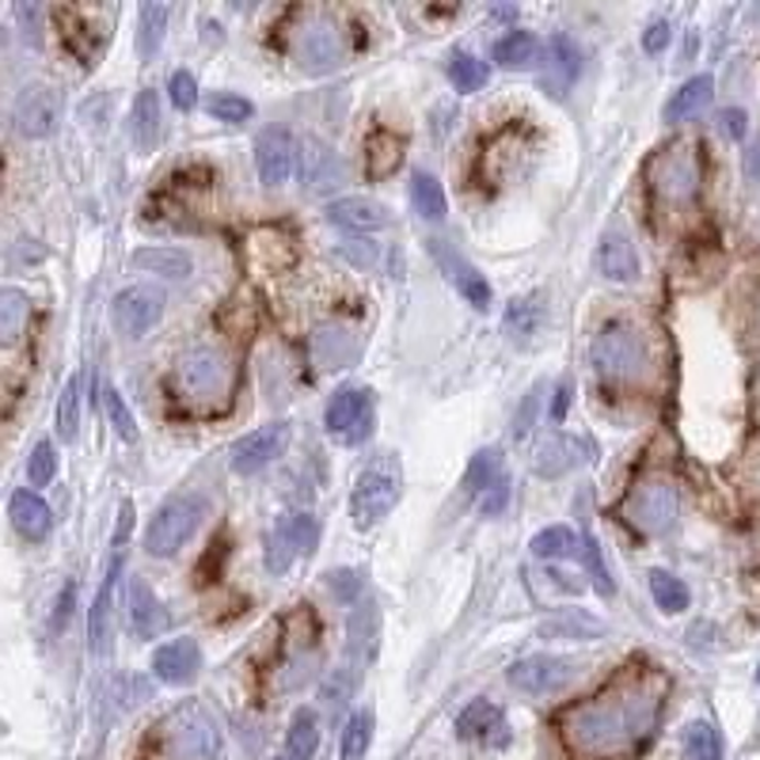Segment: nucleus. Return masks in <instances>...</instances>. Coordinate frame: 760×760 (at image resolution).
<instances>
[{"instance_id": "nucleus-52", "label": "nucleus", "mask_w": 760, "mask_h": 760, "mask_svg": "<svg viewBox=\"0 0 760 760\" xmlns=\"http://www.w3.org/2000/svg\"><path fill=\"white\" fill-rule=\"evenodd\" d=\"M582 556H586V563H589V574H594V582H597V594L601 597H612V578H608V571H605V563H601V548H597V540L594 536H586L582 540Z\"/></svg>"}, {"instance_id": "nucleus-30", "label": "nucleus", "mask_w": 760, "mask_h": 760, "mask_svg": "<svg viewBox=\"0 0 760 760\" xmlns=\"http://www.w3.org/2000/svg\"><path fill=\"white\" fill-rule=\"evenodd\" d=\"M711 95H715V80H711L708 73L688 77L685 84L677 87L674 95H669L666 118H669V122H685V118H695L711 103Z\"/></svg>"}, {"instance_id": "nucleus-3", "label": "nucleus", "mask_w": 760, "mask_h": 760, "mask_svg": "<svg viewBox=\"0 0 760 760\" xmlns=\"http://www.w3.org/2000/svg\"><path fill=\"white\" fill-rule=\"evenodd\" d=\"M164 746L175 760H213L221 753V726L202 700H183L164 718Z\"/></svg>"}, {"instance_id": "nucleus-12", "label": "nucleus", "mask_w": 760, "mask_h": 760, "mask_svg": "<svg viewBox=\"0 0 760 760\" xmlns=\"http://www.w3.org/2000/svg\"><path fill=\"white\" fill-rule=\"evenodd\" d=\"M61 110H66V100H61L58 87L50 84H27L20 95H15L12 107V122L23 138H50L61 122Z\"/></svg>"}, {"instance_id": "nucleus-11", "label": "nucleus", "mask_w": 760, "mask_h": 760, "mask_svg": "<svg viewBox=\"0 0 760 760\" xmlns=\"http://www.w3.org/2000/svg\"><path fill=\"white\" fill-rule=\"evenodd\" d=\"M677 510H681L677 487L666 483V479H651V483H639L631 491L628 522L646 536H662L677 525Z\"/></svg>"}, {"instance_id": "nucleus-50", "label": "nucleus", "mask_w": 760, "mask_h": 760, "mask_svg": "<svg viewBox=\"0 0 760 760\" xmlns=\"http://www.w3.org/2000/svg\"><path fill=\"white\" fill-rule=\"evenodd\" d=\"M54 476H58V456H54V445L50 442H38L35 453L27 456V479H31V487H46Z\"/></svg>"}, {"instance_id": "nucleus-16", "label": "nucleus", "mask_w": 760, "mask_h": 760, "mask_svg": "<svg viewBox=\"0 0 760 760\" xmlns=\"http://www.w3.org/2000/svg\"><path fill=\"white\" fill-rule=\"evenodd\" d=\"M297 160H301V145L293 141V133L285 126H270V130H262L255 138V167H259V179L267 187L290 183Z\"/></svg>"}, {"instance_id": "nucleus-29", "label": "nucleus", "mask_w": 760, "mask_h": 760, "mask_svg": "<svg viewBox=\"0 0 760 760\" xmlns=\"http://www.w3.org/2000/svg\"><path fill=\"white\" fill-rule=\"evenodd\" d=\"M377 635H381V616L373 601H354V612H350V662L362 666V662L373 658L377 651Z\"/></svg>"}, {"instance_id": "nucleus-36", "label": "nucleus", "mask_w": 760, "mask_h": 760, "mask_svg": "<svg viewBox=\"0 0 760 760\" xmlns=\"http://www.w3.org/2000/svg\"><path fill=\"white\" fill-rule=\"evenodd\" d=\"M285 749H290L293 760H312L319 749V723H316V711L301 708L290 723V734H285Z\"/></svg>"}, {"instance_id": "nucleus-14", "label": "nucleus", "mask_w": 760, "mask_h": 760, "mask_svg": "<svg viewBox=\"0 0 760 760\" xmlns=\"http://www.w3.org/2000/svg\"><path fill=\"white\" fill-rule=\"evenodd\" d=\"M426 247H430V259H434L437 270L445 274V282L456 285V293H460L464 301L476 304V308H487V304H491V282L479 274V267L468 255L456 252V244L434 236V239H426Z\"/></svg>"}, {"instance_id": "nucleus-54", "label": "nucleus", "mask_w": 760, "mask_h": 760, "mask_svg": "<svg viewBox=\"0 0 760 760\" xmlns=\"http://www.w3.org/2000/svg\"><path fill=\"white\" fill-rule=\"evenodd\" d=\"M718 130L726 133L730 141H741L749 133V115L741 107H726V110H718Z\"/></svg>"}, {"instance_id": "nucleus-7", "label": "nucleus", "mask_w": 760, "mask_h": 760, "mask_svg": "<svg viewBox=\"0 0 760 760\" xmlns=\"http://www.w3.org/2000/svg\"><path fill=\"white\" fill-rule=\"evenodd\" d=\"M399 502V471L391 460H377L358 476L354 494H350V514H354L358 529H373L377 522L391 514Z\"/></svg>"}, {"instance_id": "nucleus-32", "label": "nucleus", "mask_w": 760, "mask_h": 760, "mask_svg": "<svg viewBox=\"0 0 760 760\" xmlns=\"http://www.w3.org/2000/svg\"><path fill=\"white\" fill-rule=\"evenodd\" d=\"M411 206H414V213H419V218H426V221H445V213H449V202H445L442 183H437L430 172H414L411 175Z\"/></svg>"}, {"instance_id": "nucleus-62", "label": "nucleus", "mask_w": 760, "mask_h": 760, "mask_svg": "<svg viewBox=\"0 0 760 760\" xmlns=\"http://www.w3.org/2000/svg\"><path fill=\"white\" fill-rule=\"evenodd\" d=\"M69 605H73V589H66V597L58 601V616H54V623L58 628H66V620H69Z\"/></svg>"}, {"instance_id": "nucleus-56", "label": "nucleus", "mask_w": 760, "mask_h": 760, "mask_svg": "<svg viewBox=\"0 0 760 760\" xmlns=\"http://www.w3.org/2000/svg\"><path fill=\"white\" fill-rule=\"evenodd\" d=\"M506 502H510V479L502 476L499 483H494L491 491H487L483 499H479V510H483L487 517H499L502 510H506Z\"/></svg>"}, {"instance_id": "nucleus-53", "label": "nucleus", "mask_w": 760, "mask_h": 760, "mask_svg": "<svg viewBox=\"0 0 760 760\" xmlns=\"http://www.w3.org/2000/svg\"><path fill=\"white\" fill-rule=\"evenodd\" d=\"M540 396H543V384H536L529 396L522 399V411H517V419H514V437H525L533 430L536 411H540Z\"/></svg>"}, {"instance_id": "nucleus-41", "label": "nucleus", "mask_w": 760, "mask_h": 760, "mask_svg": "<svg viewBox=\"0 0 760 760\" xmlns=\"http://www.w3.org/2000/svg\"><path fill=\"white\" fill-rule=\"evenodd\" d=\"M536 50H540V43H536L529 31H510V35H502L499 43H494V61L506 69H517V66L536 61Z\"/></svg>"}, {"instance_id": "nucleus-8", "label": "nucleus", "mask_w": 760, "mask_h": 760, "mask_svg": "<svg viewBox=\"0 0 760 760\" xmlns=\"http://www.w3.org/2000/svg\"><path fill=\"white\" fill-rule=\"evenodd\" d=\"M293 50H297L304 69L327 73V69H339L347 61V35L331 15H308L293 35Z\"/></svg>"}, {"instance_id": "nucleus-57", "label": "nucleus", "mask_w": 760, "mask_h": 760, "mask_svg": "<svg viewBox=\"0 0 760 760\" xmlns=\"http://www.w3.org/2000/svg\"><path fill=\"white\" fill-rule=\"evenodd\" d=\"M339 255L358 262V267H373V262H377V244H370V239H350V244L339 247Z\"/></svg>"}, {"instance_id": "nucleus-13", "label": "nucleus", "mask_w": 760, "mask_h": 760, "mask_svg": "<svg viewBox=\"0 0 760 760\" xmlns=\"http://www.w3.org/2000/svg\"><path fill=\"white\" fill-rule=\"evenodd\" d=\"M324 426L339 442H365L373 430V391L370 388H339L327 404Z\"/></svg>"}, {"instance_id": "nucleus-47", "label": "nucleus", "mask_w": 760, "mask_h": 760, "mask_svg": "<svg viewBox=\"0 0 760 760\" xmlns=\"http://www.w3.org/2000/svg\"><path fill=\"white\" fill-rule=\"evenodd\" d=\"M80 430V377H69L58 399V434L61 442H73Z\"/></svg>"}, {"instance_id": "nucleus-24", "label": "nucleus", "mask_w": 760, "mask_h": 760, "mask_svg": "<svg viewBox=\"0 0 760 760\" xmlns=\"http://www.w3.org/2000/svg\"><path fill=\"white\" fill-rule=\"evenodd\" d=\"M327 221L347 232H381L388 229V210H384L381 202H373V198H335L331 206H327Z\"/></svg>"}, {"instance_id": "nucleus-2", "label": "nucleus", "mask_w": 760, "mask_h": 760, "mask_svg": "<svg viewBox=\"0 0 760 760\" xmlns=\"http://www.w3.org/2000/svg\"><path fill=\"white\" fill-rule=\"evenodd\" d=\"M172 384L179 391V399H187L190 407H218L229 399L232 391V365L225 350L218 347H190L179 354L172 373Z\"/></svg>"}, {"instance_id": "nucleus-46", "label": "nucleus", "mask_w": 760, "mask_h": 760, "mask_svg": "<svg viewBox=\"0 0 760 760\" xmlns=\"http://www.w3.org/2000/svg\"><path fill=\"white\" fill-rule=\"evenodd\" d=\"M449 80L456 84V92H479L487 84V61H479L468 50H456L449 58Z\"/></svg>"}, {"instance_id": "nucleus-19", "label": "nucleus", "mask_w": 760, "mask_h": 760, "mask_svg": "<svg viewBox=\"0 0 760 760\" xmlns=\"http://www.w3.org/2000/svg\"><path fill=\"white\" fill-rule=\"evenodd\" d=\"M285 442H290V426L285 422H270V426H259L252 434H244L236 445H232V471L236 476H255L259 468H267L274 456H282Z\"/></svg>"}, {"instance_id": "nucleus-21", "label": "nucleus", "mask_w": 760, "mask_h": 760, "mask_svg": "<svg viewBox=\"0 0 760 760\" xmlns=\"http://www.w3.org/2000/svg\"><path fill=\"white\" fill-rule=\"evenodd\" d=\"M586 460V445L571 434H548L533 453V471L543 479H559Z\"/></svg>"}, {"instance_id": "nucleus-35", "label": "nucleus", "mask_w": 760, "mask_h": 760, "mask_svg": "<svg viewBox=\"0 0 760 760\" xmlns=\"http://www.w3.org/2000/svg\"><path fill=\"white\" fill-rule=\"evenodd\" d=\"M27 316H31V301L23 290L15 285H4L0 290V339L4 342H15L27 327Z\"/></svg>"}, {"instance_id": "nucleus-1", "label": "nucleus", "mask_w": 760, "mask_h": 760, "mask_svg": "<svg viewBox=\"0 0 760 760\" xmlns=\"http://www.w3.org/2000/svg\"><path fill=\"white\" fill-rule=\"evenodd\" d=\"M669 681L658 666L631 662L586 703L559 718L563 746L574 760H623L646 746L658 730Z\"/></svg>"}, {"instance_id": "nucleus-33", "label": "nucleus", "mask_w": 760, "mask_h": 760, "mask_svg": "<svg viewBox=\"0 0 760 760\" xmlns=\"http://www.w3.org/2000/svg\"><path fill=\"white\" fill-rule=\"evenodd\" d=\"M133 267L152 270V274H164V278H187L190 255L179 252V247H141V252L133 255Z\"/></svg>"}, {"instance_id": "nucleus-4", "label": "nucleus", "mask_w": 760, "mask_h": 760, "mask_svg": "<svg viewBox=\"0 0 760 760\" xmlns=\"http://www.w3.org/2000/svg\"><path fill=\"white\" fill-rule=\"evenodd\" d=\"M210 517V499L206 494H175L164 506L152 514L149 529H145V551L156 559H172L183 543H190V536L202 529V522Z\"/></svg>"}, {"instance_id": "nucleus-27", "label": "nucleus", "mask_w": 760, "mask_h": 760, "mask_svg": "<svg viewBox=\"0 0 760 760\" xmlns=\"http://www.w3.org/2000/svg\"><path fill=\"white\" fill-rule=\"evenodd\" d=\"M582 73V50L571 35H551L548 43V73H543V87L551 95H563L566 87Z\"/></svg>"}, {"instance_id": "nucleus-40", "label": "nucleus", "mask_w": 760, "mask_h": 760, "mask_svg": "<svg viewBox=\"0 0 760 760\" xmlns=\"http://www.w3.org/2000/svg\"><path fill=\"white\" fill-rule=\"evenodd\" d=\"M156 133H160V95L145 87L138 95V103H133V141H138V149H152Z\"/></svg>"}, {"instance_id": "nucleus-6", "label": "nucleus", "mask_w": 760, "mask_h": 760, "mask_svg": "<svg viewBox=\"0 0 760 760\" xmlns=\"http://www.w3.org/2000/svg\"><path fill=\"white\" fill-rule=\"evenodd\" d=\"M646 183L662 202H692L700 195V160L685 141L658 149L646 164Z\"/></svg>"}, {"instance_id": "nucleus-31", "label": "nucleus", "mask_w": 760, "mask_h": 760, "mask_svg": "<svg viewBox=\"0 0 760 760\" xmlns=\"http://www.w3.org/2000/svg\"><path fill=\"white\" fill-rule=\"evenodd\" d=\"M540 635L543 639H601L605 635V623L597 616H586V612H556L551 620L540 623Z\"/></svg>"}, {"instance_id": "nucleus-34", "label": "nucleus", "mask_w": 760, "mask_h": 760, "mask_svg": "<svg viewBox=\"0 0 760 760\" xmlns=\"http://www.w3.org/2000/svg\"><path fill=\"white\" fill-rule=\"evenodd\" d=\"M404 160V141L388 130H377L370 141H365V167H370L373 179H384V175L396 172V164Z\"/></svg>"}, {"instance_id": "nucleus-18", "label": "nucleus", "mask_w": 760, "mask_h": 760, "mask_svg": "<svg viewBox=\"0 0 760 760\" xmlns=\"http://www.w3.org/2000/svg\"><path fill=\"white\" fill-rule=\"evenodd\" d=\"M301 179L312 195H331L347 183V160L339 156L327 141L304 138L301 141Z\"/></svg>"}, {"instance_id": "nucleus-23", "label": "nucleus", "mask_w": 760, "mask_h": 760, "mask_svg": "<svg viewBox=\"0 0 760 760\" xmlns=\"http://www.w3.org/2000/svg\"><path fill=\"white\" fill-rule=\"evenodd\" d=\"M597 274L608 282H635L639 278V252L631 247V239L623 232H605L594 255Z\"/></svg>"}, {"instance_id": "nucleus-55", "label": "nucleus", "mask_w": 760, "mask_h": 760, "mask_svg": "<svg viewBox=\"0 0 760 760\" xmlns=\"http://www.w3.org/2000/svg\"><path fill=\"white\" fill-rule=\"evenodd\" d=\"M327 586H331V594L342 597V601H354V597L362 594V578H358L354 571H331L327 574Z\"/></svg>"}, {"instance_id": "nucleus-37", "label": "nucleus", "mask_w": 760, "mask_h": 760, "mask_svg": "<svg viewBox=\"0 0 760 760\" xmlns=\"http://www.w3.org/2000/svg\"><path fill=\"white\" fill-rule=\"evenodd\" d=\"M499 479H502V456H499V449H479L476 456H471L468 471H464V491L479 494V499H483V494L491 491Z\"/></svg>"}, {"instance_id": "nucleus-39", "label": "nucleus", "mask_w": 760, "mask_h": 760, "mask_svg": "<svg viewBox=\"0 0 760 760\" xmlns=\"http://www.w3.org/2000/svg\"><path fill=\"white\" fill-rule=\"evenodd\" d=\"M681 749L685 760H723V738L711 723H688Z\"/></svg>"}, {"instance_id": "nucleus-42", "label": "nucleus", "mask_w": 760, "mask_h": 760, "mask_svg": "<svg viewBox=\"0 0 760 760\" xmlns=\"http://www.w3.org/2000/svg\"><path fill=\"white\" fill-rule=\"evenodd\" d=\"M651 597H654V605H658L662 612H685L688 601H692L688 586L669 571H651Z\"/></svg>"}, {"instance_id": "nucleus-15", "label": "nucleus", "mask_w": 760, "mask_h": 760, "mask_svg": "<svg viewBox=\"0 0 760 760\" xmlns=\"http://www.w3.org/2000/svg\"><path fill=\"white\" fill-rule=\"evenodd\" d=\"M506 677L525 695H551L563 692L578 677V666L571 658H559V654H529V658L514 662Z\"/></svg>"}, {"instance_id": "nucleus-51", "label": "nucleus", "mask_w": 760, "mask_h": 760, "mask_svg": "<svg viewBox=\"0 0 760 760\" xmlns=\"http://www.w3.org/2000/svg\"><path fill=\"white\" fill-rule=\"evenodd\" d=\"M167 95H172V103L179 110H190L198 103V80L195 73H187V69H175L172 80H167Z\"/></svg>"}, {"instance_id": "nucleus-17", "label": "nucleus", "mask_w": 760, "mask_h": 760, "mask_svg": "<svg viewBox=\"0 0 760 760\" xmlns=\"http://www.w3.org/2000/svg\"><path fill=\"white\" fill-rule=\"evenodd\" d=\"M110 316H115L118 331L141 339L160 316H164V293L156 285H130L110 301Z\"/></svg>"}, {"instance_id": "nucleus-10", "label": "nucleus", "mask_w": 760, "mask_h": 760, "mask_svg": "<svg viewBox=\"0 0 760 760\" xmlns=\"http://www.w3.org/2000/svg\"><path fill=\"white\" fill-rule=\"evenodd\" d=\"M319 543V522L312 514H285L267 533V571L285 574L301 556H312Z\"/></svg>"}, {"instance_id": "nucleus-26", "label": "nucleus", "mask_w": 760, "mask_h": 760, "mask_svg": "<svg viewBox=\"0 0 760 760\" xmlns=\"http://www.w3.org/2000/svg\"><path fill=\"white\" fill-rule=\"evenodd\" d=\"M8 517H12L15 533L27 536V540H46L54 529V510L46 506V499L38 491H15L8 502Z\"/></svg>"}, {"instance_id": "nucleus-28", "label": "nucleus", "mask_w": 760, "mask_h": 760, "mask_svg": "<svg viewBox=\"0 0 760 760\" xmlns=\"http://www.w3.org/2000/svg\"><path fill=\"white\" fill-rule=\"evenodd\" d=\"M502 730H506V718H502L499 703H491V700H471L468 708L456 715V738H464V741H487V738H494V734L502 738Z\"/></svg>"}, {"instance_id": "nucleus-22", "label": "nucleus", "mask_w": 760, "mask_h": 760, "mask_svg": "<svg viewBox=\"0 0 760 760\" xmlns=\"http://www.w3.org/2000/svg\"><path fill=\"white\" fill-rule=\"evenodd\" d=\"M126 608H130V628L138 631L141 639H160L167 628H172L167 608L160 605V597L152 594L141 578H133L130 589H126Z\"/></svg>"}, {"instance_id": "nucleus-20", "label": "nucleus", "mask_w": 760, "mask_h": 760, "mask_svg": "<svg viewBox=\"0 0 760 760\" xmlns=\"http://www.w3.org/2000/svg\"><path fill=\"white\" fill-rule=\"evenodd\" d=\"M202 669V651L195 639H172L152 654V674L164 685H190Z\"/></svg>"}, {"instance_id": "nucleus-48", "label": "nucleus", "mask_w": 760, "mask_h": 760, "mask_svg": "<svg viewBox=\"0 0 760 760\" xmlns=\"http://www.w3.org/2000/svg\"><path fill=\"white\" fill-rule=\"evenodd\" d=\"M206 107H210V115L221 118V122H247V118L255 115L252 100H244V95H232V92H218L210 103H206Z\"/></svg>"}, {"instance_id": "nucleus-5", "label": "nucleus", "mask_w": 760, "mask_h": 760, "mask_svg": "<svg viewBox=\"0 0 760 760\" xmlns=\"http://www.w3.org/2000/svg\"><path fill=\"white\" fill-rule=\"evenodd\" d=\"M589 362L605 381H639L651 365L646 358V342L639 335V327L631 324H605L589 342Z\"/></svg>"}, {"instance_id": "nucleus-9", "label": "nucleus", "mask_w": 760, "mask_h": 760, "mask_svg": "<svg viewBox=\"0 0 760 760\" xmlns=\"http://www.w3.org/2000/svg\"><path fill=\"white\" fill-rule=\"evenodd\" d=\"M130 529H133V502H122V510H118L115 543H110V563H107V574H103L100 597H95L92 616H87V635H92V651H103V646H107L110 601H115L118 574H122V566H126V540H130Z\"/></svg>"}, {"instance_id": "nucleus-43", "label": "nucleus", "mask_w": 760, "mask_h": 760, "mask_svg": "<svg viewBox=\"0 0 760 760\" xmlns=\"http://www.w3.org/2000/svg\"><path fill=\"white\" fill-rule=\"evenodd\" d=\"M529 548L536 559H571L578 551V536L566 529V525H551V529H540L533 536Z\"/></svg>"}, {"instance_id": "nucleus-25", "label": "nucleus", "mask_w": 760, "mask_h": 760, "mask_svg": "<svg viewBox=\"0 0 760 760\" xmlns=\"http://www.w3.org/2000/svg\"><path fill=\"white\" fill-rule=\"evenodd\" d=\"M312 358L319 370H342L358 358V335L342 324H324L312 331Z\"/></svg>"}, {"instance_id": "nucleus-44", "label": "nucleus", "mask_w": 760, "mask_h": 760, "mask_svg": "<svg viewBox=\"0 0 760 760\" xmlns=\"http://www.w3.org/2000/svg\"><path fill=\"white\" fill-rule=\"evenodd\" d=\"M540 319H543V304H540V297H522V301H514V304H510V312H506V335H510L514 342H525L529 335H536Z\"/></svg>"}, {"instance_id": "nucleus-61", "label": "nucleus", "mask_w": 760, "mask_h": 760, "mask_svg": "<svg viewBox=\"0 0 760 760\" xmlns=\"http://www.w3.org/2000/svg\"><path fill=\"white\" fill-rule=\"evenodd\" d=\"M566 404H571V384H559L556 388V407H551V419H563L566 414Z\"/></svg>"}, {"instance_id": "nucleus-49", "label": "nucleus", "mask_w": 760, "mask_h": 760, "mask_svg": "<svg viewBox=\"0 0 760 760\" xmlns=\"http://www.w3.org/2000/svg\"><path fill=\"white\" fill-rule=\"evenodd\" d=\"M103 407H107V419H110V426H115V434L122 437V442H138V422H133V411L122 404V396H118L115 388L103 396Z\"/></svg>"}, {"instance_id": "nucleus-58", "label": "nucleus", "mask_w": 760, "mask_h": 760, "mask_svg": "<svg viewBox=\"0 0 760 760\" xmlns=\"http://www.w3.org/2000/svg\"><path fill=\"white\" fill-rule=\"evenodd\" d=\"M669 35H674L669 20H654L651 27L643 31V50H646V54H662V50L669 46Z\"/></svg>"}, {"instance_id": "nucleus-38", "label": "nucleus", "mask_w": 760, "mask_h": 760, "mask_svg": "<svg viewBox=\"0 0 760 760\" xmlns=\"http://www.w3.org/2000/svg\"><path fill=\"white\" fill-rule=\"evenodd\" d=\"M373 746V715L370 711H354L342 726V741H339V753L342 760H365Z\"/></svg>"}, {"instance_id": "nucleus-63", "label": "nucleus", "mask_w": 760, "mask_h": 760, "mask_svg": "<svg viewBox=\"0 0 760 760\" xmlns=\"http://www.w3.org/2000/svg\"><path fill=\"white\" fill-rule=\"evenodd\" d=\"M757 681H760V666H757Z\"/></svg>"}, {"instance_id": "nucleus-59", "label": "nucleus", "mask_w": 760, "mask_h": 760, "mask_svg": "<svg viewBox=\"0 0 760 760\" xmlns=\"http://www.w3.org/2000/svg\"><path fill=\"white\" fill-rule=\"evenodd\" d=\"M15 15H20L23 27H27V38H35V43H38V20H43V8H38V4H15Z\"/></svg>"}, {"instance_id": "nucleus-60", "label": "nucleus", "mask_w": 760, "mask_h": 760, "mask_svg": "<svg viewBox=\"0 0 760 760\" xmlns=\"http://www.w3.org/2000/svg\"><path fill=\"white\" fill-rule=\"evenodd\" d=\"M741 167H746V179L749 183H760V138L746 149V156H741Z\"/></svg>"}, {"instance_id": "nucleus-45", "label": "nucleus", "mask_w": 760, "mask_h": 760, "mask_svg": "<svg viewBox=\"0 0 760 760\" xmlns=\"http://www.w3.org/2000/svg\"><path fill=\"white\" fill-rule=\"evenodd\" d=\"M164 23H167V4H141V23H138L141 58L160 50V43H164Z\"/></svg>"}]
</instances>
